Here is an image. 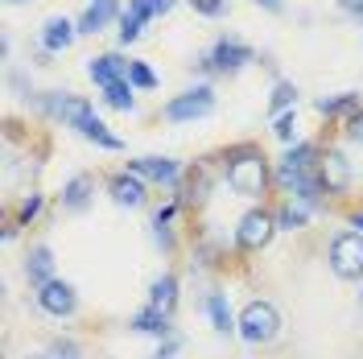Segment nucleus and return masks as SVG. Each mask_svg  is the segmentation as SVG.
<instances>
[{
    "label": "nucleus",
    "mask_w": 363,
    "mask_h": 359,
    "mask_svg": "<svg viewBox=\"0 0 363 359\" xmlns=\"http://www.w3.org/2000/svg\"><path fill=\"white\" fill-rule=\"evenodd\" d=\"M38 104H42L45 116H54V120L70 124V128L83 136V140H95L99 149H112V153H116V149H124V140H120L116 133H108V124L91 112V104L83 99V95H70V91H50V95H42Z\"/></svg>",
    "instance_id": "1"
},
{
    "label": "nucleus",
    "mask_w": 363,
    "mask_h": 359,
    "mask_svg": "<svg viewBox=\"0 0 363 359\" xmlns=\"http://www.w3.org/2000/svg\"><path fill=\"white\" fill-rule=\"evenodd\" d=\"M223 182L231 186V194L260 202L272 186L269 158L260 153V145H235L223 153Z\"/></svg>",
    "instance_id": "2"
},
{
    "label": "nucleus",
    "mask_w": 363,
    "mask_h": 359,
    "mask_svg": "<svg viewBox=\"0 0 363 359\" xmlns=\"http://www.w3.org/2000/svg\"><path fill=\"white\" fill-rule=\"evenodd\" d=\"M310 178H318V145L310 140H297L285 149V158L277 161V170H272V182L285 190V194H294L301 190Z\"/></svg>",
    "instance_id": "3"
},
{
    "label": "nucleus",
    "mask_w": 363,
    "mask_h": 359,
    "mask_svg": "<svg viewBox=\"0 0 363 359\" xmlns=\"http://www.w3.org/2000/svg\"><path fill=\"white\" fill-rule=\"evenodd\" d=\"M277 335H281V310H277L272 302L256 297V302H248V306L240 310V338H244V343L269 347Z\"/></svg>",
    "instance_id": "4"
},
{
    "label": "nucleus",
    "mask_w": 363,
    "mask_h": 359,
    "mask_svg": "<svg viewBox=\"0 0 363 359\" xmlns=\"http://www.w3.org/2000/svg\"><path fill=\"white\" fill-rule=\"evenodd\" d=\"M326 260L339 281H363V231H339L330 240Z\"/></svg>",
    "instance_id": "5"
},
{
    "label": "nucleus",
    "mask_w": 363,
    "mask_h": 359,
    "mask_svg": "<svg viewBox=\"0 0 363 359\" xmlns=\"http://www.w3.org/2000/svg\"><path fill=\"white\" fill-rule=\"evenodd\" d=\"M277 231H281L277 227V211L252 206V211L240 215V223H235V248L240 252H260V248H269V240Z\"/></svg>",
    "instance_id": "6"
},
{
    "label": "nucleus",
    "mask_w": 363,
    "mask_h": 359,
    "mask_svg": "<svg viewBox=\"0 0 363 359\" xmlns=\"http://www.w3.org/2000/svg\"><path fill=\"white\" fill-rule=\"evenodd\" d=\"M248 62H252V45L235 42V38H219L199 58V70H206V74H235V70L248 67Z\"/></svg>",
    "instance_id": "7"
},
{
    "label": "nucleus",
    "mask_w": 363,
    "mask_h": 359,
    "mask_svg": "<svg viewBox=\"0 0 363 359\" xmlns=\"http://www.w3.org/2000/svg\"><path fill=\"white\" fill-rule=\"evenodd\" d=\"M215 112V91L206 87V83H199V87L182 91V95H174L169 104H165V120L169 124H186V120H203V116Z\"/></svg>",
    "instance_id": "8"
},
{
    "label": "nucleus",
    "mask_w": 363,
    "mask_h": 359,
    "mask_svg": "<svg viewBox=\"0 0 363 359\" xmlns=\"http://www.w3.org/2000/svg\"><path fill=\"white\" fill-rule=\"evenodd\" d=\"M38 310L50 314V318H70L74 310H79V293H74L70 281L54 277V281H45L42 289H38Z\"/></svg>",
    "instance_id": "9"
},
{
    "label": "nucleus",
    "mask_w": 363,
    "mask_h": 359,
    "mask_svg": "<svg viewBox=\"0 0 363 359\" xmlns=\"http://www.w3.org/2000/svg\"><path fill=\"white\" fill-rule=\"evenodd\" d=\"M318 182H322L326 194H347V186H351V161H347L342 149L318 153Z\"/></svg>",
    "instance_id": "10"
},
{
    "label": "nucleus",
    "mask_w": 363,
    "mask_h": 359,
    "mask_svg": "<svg viewBox=\"0 0 363 359\" xmlns=\"http://www.w3.org/2000/svg\"><path fill=\"white\" fill-rule=\"evenodd\" d=\"M128 170L145 182H157V186H174L182 178V165L174 158H136L128 161Z\"/></svg>",
    "instance_id": "11"
},
{
    "label": "nucleus",
    "mask_w": 363,
    "mask_h": 359,
    "mask_svg": "<svg viewBox=\"0 0 363 359\" xmlns=\"http://www.w3.org/2000/svg\"><path fill=\"white\" fill-rule=\"evenodd\" d=\"M108 194H112L116 206H140L145 202V194H149V186H145V178H136L133 170H120V174H112V182H108Z\"/></svg>",
    "instance_id": "12"
},
{
    "label": "nucleus",
    "mask_w": 363,
    "mask_h": 359,
    "mask_svg": "<svg viewBox=\"0 0 363 359\" xmlns=\"http://www.w3.org/2000/svg\"><path fill=\"white\" fill-rule=\"evenodd\" d=\"M120 0H91L87 9H83V17H79V33H99V29H108L112 21H120Z\"/></svg>",
    "instance_id": "13"
},
{
    "label": "nucleus",
    "mask_w": 363,
    "mask_h": 359,
    "mask_svg": "<svg viewBox=\"0 0 363 359\" xmlns=\"http://www.w3.org/2000/svg\"><path fill=\"white\" fill-rule=\"evenodd\" d=\"M314 211H318V202L301 199V194H285V202L277 206V227H281V231H297V227L310 223Z\"/></svg>",
    "instance_id": "14"
},
{
    "label": "nucleus",
    "mask_w": 363,
    "mask_h": 359,
    "mask_svg": "<svg viewBox=\"0 0 363 359\" xmlns=\"http://www.w3.org/2000/svg\"><path fill=\"white\" fill-rule=\"evenodd\" d=\"M128 62L133 58H120V54H99V58H91L87 62V74L95 87H108V83H120V79H128Z\"/></svg>",
    "instance_id": "15"
},
{
    "label": "nucleus",
    "mask_w": 363,
    "mask_h": 359,
    "mask_svg": "<svg viewBox=\"0 0 363 359\" xmlns=\"http://www.w3.org/2000/svg\"><path fill=\"white\" fill-rule=\"evenodd\" d=\"M128 326H133L136 335H153V338H169V335H174V322H169V314H165V310H157V306L136 310V314L128 318Z\"/></svg>",
    "instance_id": "16"
},
{
    "label": "nucleus",
    "mask_w": 363,
    "mask_h": 359,
    "mask_svg": "<svg viewBox=\"0 0 363 359\" xmlns=\"http://www.w3.org/2000/svg\"><path fill=\"white\" fill-rule=\"evenodd\" d=\"M25 277H29L33 289H42L45 281H54V252L45 244H33L25 252Z\"/></svg>",
    "instance_id": "17"
},
{
    "label": "nucleus",
    "mask_w": 363,
    "mask_h": 359,
    "mask_svg": "<svg viewBox=\"0 0 363 359\" xmlns=\"http://www.w3.org/2000/svg\"><path fill=\"white\" fill-rule=\"evenodd\" d=\"M91 199H95V178H91V174H74V178L62 186V211H70V215L87 211Z\"/></svg>",
    "instance_id": "18"
},
{
    "label": "nucleus",
    "mask_w": 363,
    "mask_h": 359,
    "mask_svg": "<svg viewBox=\"0 0 363 359\" xmlns=\"http://www.w3.org/2000/svg\"><path fill=\"white\" fill-rule=\"evenodd\" d=\"M74 38H79V25L67 21V17H50L42 25V50H50V54H62Z\"/></svg>",
    "instance_id": "19"
},
{
    "label": "nucleus",
    "mask_w": 363,
    "mask_h": 359,
    "mask_svg": "<svg viewBox=\"0 0 363 359\" xmlns=\"http://www.w3.org/2000/svg\"><path fill=\"white\" fill-rule=\"evenodd\" d=\"M203 310H206L211 326H215L219 335H231V331H240V318H231V306H227V297H223V293H206Z\"/></svg>",
    "instance_id": "20"
},
{
    "label": "nucleus",
    "mask_w": 363,
    "mask_h": 359,
    "mask_svg": "<svg viewBox=\"0 0 363 359\" xmlns=\"http://www.w3.org/2000/svg\"><path fill=\"white\" fill-rule=\"evenodd\" d=\"M149 306L174 314V306H178V277H174V272H161L157 281L149 285Z\"/></svg>",
    "instance_id": "21"
},
{
    "label": "nucleus",
    "mask_w": 363,
    "mask_h": 359,
    "mask_svg": "<svg viewBox=\"0 0 363 359\" xmlns=\"http://www.w3.org/2000/svg\"><path fill=\"white\" fill-rule=\"evenodd\" d=\"M355 108H363L355 91H342V95H330V99H318V104H314L318 116H351Z\"/></svg>",
    "instance_id": "22"
},
{
    "label": "nucleus",
    "mask_w": 363,
    "mask_h": 359,
    "mask_svg": "<svg viewBox=\"0 0 363 359\" xmlns=\"http://www.w3.org/2000/svg\"><path fill=\"white\" fill-rule=\"evenodd\" d=\"M99 91H104V104H108V108H116V112H133V108H136L133 83H128V79H120V83H108V87H99Z\"/></svg>",
    "instance_id": "23"
},
{
    "label": "nucleus",
    "mask_w": 363,
    "mask_h": 359,
    "mask_svg": "<svg viewBox=\"0 0 363 359\" xmlns=\"http://www.w3.org/2000/svg\"><path fill=\"white\" fill-rule=\"evenodd\" d=\"M174 4H178V0H128V9H133V13H140L145 21H153V17H165Z\"/></svg>",
    "instance_id": "24"
},
{
    "label": "nucleus",
    "mask_w": 363,
    "mask_h": 359,
    "mask_svg": "<svg viewBox=\"0 0 363 359\" xmlns=\"http://www.w3.org/2000/svg\"><path fill=\"white\" fill-rule=\"evenodd\" d=\"M297 99V87L289 83V79H277V87H272V112L281 116V112H294L289 104Z\"/></svg>",
    "instance_id": "25"
},
{
    "label": "nucleus",
    "mask_w": 363,
    "mask_h": 359,
    "mask_svg": "<svg viewBox=\"0 0 363 359\" xmlns=\"http://www.w3.org/2000/svg\"><path fill=\"white\" fill-rule=\"evenodd\" d=\"M140 25H145V17H140V13H133V9H124V13H120V42L133 45L136 38H140Z\"/></svg>",
    "instance_id": "26"
},
{
    "label": "nucleus",
    "mask_w": 363,
    "mask_h": 359,
    "mask_svg": "<svg viewBox=\"0 0 363 359\" xmlns=\"http://www.w3.org/2000/svg\"><path fill=\"white\" fill-rule=\"evenodd\" d=\"M45 355L50 359H83V347H79L74 338H54V343L45 347Z\"/></svg>",
    "instance_id": "27"
},
{
    "label": "nucleus",
    "mask_w": 363,
    "mask_h": 359,
    "mask_svg": "<svg viewBox=\"0 0 363 359\" xmlns=\"http://www.w3.org/2000/svg\"><path fill=\"white\" fill-rule=\"evenodd\" d=\"M128 83L140 87V91H153V87H157V74L145 67V62H128Z\"/></svg>",
    "instance_id": "28"
},
{
    "label": "nucleus",
    "mask_w": 363,
    "mask_h": 359,
    "mask_svg": "<svg viewBox=\"0 0 363 359\" xmlns=\"http://www.w3.org/2000/svg\"><path fill=\"white\" fill-rule=\"evenodd\" d=\"M42 194H25L21 202H17V223H33L38 215H42Z\"/></svg>",
    "instance_id": "29"
},
{
    "label": "nucleus",
    "mask_w": 363,
    "mask_h": 359,
    "mask_svg": "<svg viewBox=\"0 0 363 359\" xmlns=\"http://www.w3.org/2000/svg\"><path fill=\"white\" fill-rule=\"evenodd\" d=\"M272 133H277V140L294 145V140H297V116L294 112H281V116H277V124H272Z\"/></svg>",
    "instance_id": "30"
},
{
    "label": "nucleus",
    "mask_w": 363,
    "mask_h": 359,
    "mask_svg": "<svg viewBox=\"0 0 363 359\" xmlns=\"http://www.w3.org/2000/svg\"><path fill=\"white\" fill-rule=\"evenodd\" d=\"M342 128H347V140H351V145H363V108H355V112L347 116Z\"/></svg>",
    "instance_id": "31"
},
{
    "label": "nucleus",
    "mask_w": 363,
    "mask_h": 359,
    "mask_svg": "<svg viewBox=\"0 0 363 359\" xmlns=\"http://www.w3.org/2000/svg\"><path fill=\"white\" fill-rule=\"evenodd\" d=\"M190 9H194V13H203V17H223L227 0H190Z\"/></svg>",
    "instance_id": "32"
},
{
    "label": "nucleus",
    "mask_w": 363,
    "mask_h": 359,
    "mask_svg": "<svg viewBox=\"0 0 363 359\" xmlns=\"http://www.w3.org/2000/svg\"><path fill=\"white\" fill-rule=\"evenodd\" d=\"M178 351H182V335H169V338H161V347L153 359H174Z\"/></svg>",
    "instance_id": "33"
},
{
    "label": "nucleus",
    "mask_w": 363,
    "mask_h": 359,
    "mask_svg": "<svg viewBox=\"0 0 363 359\" xmlns=\"http://www.w3.org/2000/svg\"><path fill=\"white\" fill-rule=\"evenodd\" d=\"M153 240H157V248H174V236H169V227H153Z\"/></svg>",
    "instance_id": "34"
},
{
    "label": "nucleus",
    "mask_w": 363,
    "mask_h": 359,
    "mask_svg": "<svg viewBox=\"0 0 363 359\" xmlns=\"http://www.w3.org/2000/svg\"><path fill=\"white\" fill-rule=\"evenodd\" d=\"M339 9H342V13H351V17H359V21H363V0H339Z\"/></svg>",
    "instance_id": "35"
},
{
    "label": "nucleus",
    "mask_w": 363,
    "mask_h": 359,
    "mask_svg": "<svg viewBox=\"0 0 363 359\" xmlns=\"http://www.w3.org/2000/svg\"><path fill=\"white\" fill-rule=\"evenodd\" d=\"M256 4H260V9H269V13H281V4H285V0H256Z\"/></svg>",
    "instance_id": "36"
},
{
    "label": "nucleus",
    "mask_w": 363,
    "mask_h": 359,
    "mask_svg": "<svg viewBox=\"0 0 363 359\" xmlns=\"http://www.w3.org/2000/svg\"><path fill=\"white\" fill-rule=\"evenodd\" d=\"M351 227H359V231H363V211H355V215H351Z\"/></svg>",
    "instance_id": "37"
},
{
    "label": "nucleus",
    "mask_w": 363,
    "mask_h": 359,
    "mask_svg": "<svg viewBox=\"0 0 363 359\" xmlns=\"http://www.w3.org/2000/svg\"><path fill=\"white\" fill-rule=\"evenodd\" d=\"M25 359H50V355H45V351H42V355H25Z\"/></svg>",
    "instance_id": "38"
},
{
    "label": "nucleus",
    "mask_w": 363,
    "mask_h": 359,
    "mask_svg": "<svg viewBox=\"0 0 363 359\" xmlns=\"http://www.w3.org/2000/svg\"><path fill=\"white\" fill-rule=\"evenodd\" d=\"M359 310H363V285H359Z\"/></svg>",
    "instance_id": "39"
}]
</instances>
